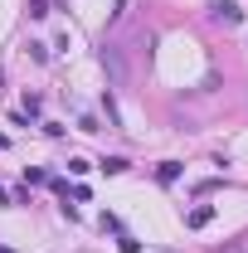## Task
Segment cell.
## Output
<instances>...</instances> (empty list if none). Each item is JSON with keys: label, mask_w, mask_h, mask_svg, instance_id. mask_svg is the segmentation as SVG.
<instances>
[{"label": "cell", "mask_w": 248, "mask_h": 253, "mask_svg": "<svg viewBox=\"0 0 248 253\" xmlns=\"http://www.w3.org/2000/svg\"><path fill=\"white\" fill-rule=\"evenodd\" d=\"M214 15H219V20H229V25H239V20H244V10H239L234 0H214Z\"/></svg>", "instance_id": "obj_1"}, {"label": "cell", "mask_w": 248, "mask_h": 253, "mask_svg": "<svg viewBox=\"0 0 248 253\" xmlns=\"http://www.w3.org/2000/svg\"><path fill=\"white\" fill-rule=\"evenodd\" d=\"M209 219H214V205H200V210H190V214H185V224H190V229H205Z\"/></svg>", "instance_id": "obj_2"}, {"label": "cell", "mask_w": 248, "mask_h": 253, "mask_svg": "<svg viewBox=\"0 0 248 253\" xmlns=\"http://www.w3.org/2000/svg\"><path fill=\"white\" fill-rule=\"evenodd\" d=\"M102 170H107V175H122V170H126V156H102Z\"/></svg>", "instance_id": "obj_3"}, {"label": "cell", "mask_w": 248, "mask_h": 253, "mask_svg": "<svg viewBox=\"0 0 248 253\" xmlns=\"http://www.w3.org/2000/svg\"><path fill=\"white\" fill-rule=\"evenodd\" d=\"M175 175H180V166H175V161H165V166H161V170H156V180H161V185H170V180H175Z\"/></svg>", "instance_id": "obj_4"}]
</instances>
